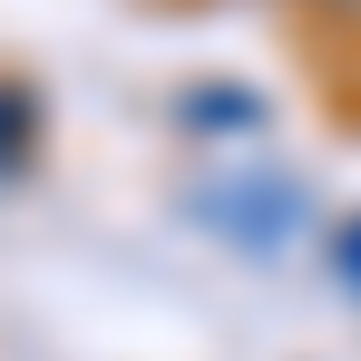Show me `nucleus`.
I'll return each mask as SVG.
<instances>
[{"label": "nucleus", "instance_id": "f257e3e1", "mask_svg": "<svg viewBox=\"0 0 361 361\" xmlns=\"http://www.w3.org/2000/svg\"><path fill=\"white\" fill-rule=\"evenodd\" d=\"M185 215L235 254H293L312 235V185L283 176V166H225V176L185 185Z\"/></svg>", "mask_w": 361, "mask_h": 361}, {"label": "nucleus", "instance_id": "20e7f679", "mask_svg": "<svg viewBox=\"0 0 361 361\" xmlns=\"http://www.w3.org/2000/svg\"><path fill=\"white\" fill-rule=\"evenodd\" d=\"M322 254H332V283H342V293L361 302V215H342V225L322 235Z\"/></svg>", "mask_w": 361, "mask_h": 361}, {"label": "nucleus", "instance_id": "7ed1b4c3", "mask_svg": "<svg viewBox=\"0 0 361 361\" xmlns=\"http://www.w3.org/2000/svg\"><path fill=\"white\" fill-rule=\"evenodd\" d=\"M30 157H39V88L0 78V176H20Z\"/></svg>", "mask_w": 361, "mask_h": 361}, {"label": "nucleus", "instance_id": "f03ea898", "mask_svg": "<svg viewBox=\"0 0 361 361\" xmlns=\"http://www.w3.org/2000/svg\"><path fill=\"white\" fill-rule=\"evenodd\" d=\"M176 127L185 137H264V98L254 88H185Z\"/></svg>", "mask_w": 361, "mask_h": 361}, {"label": "nucleus", "instance_id": "39448f33", "mask_svg": "<svg viewBox=\"0 0 361 361\" xmlns=\"http://www.w3.org/2000/svg\"><path fill=\"white\" fill-rule=\"evenodd\" d=\"M293 10H322V20H361V0H293Z\"/></svg>", "mask_w": 361, "mask_h": 361}]
</instances>
